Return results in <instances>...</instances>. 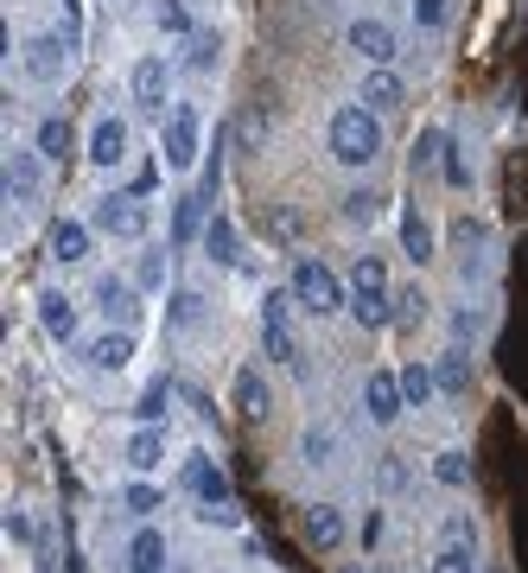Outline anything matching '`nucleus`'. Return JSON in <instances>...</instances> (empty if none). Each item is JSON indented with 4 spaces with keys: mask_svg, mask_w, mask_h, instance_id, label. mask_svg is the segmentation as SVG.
Instances as JSON below:
<instances>
[{
    "mask_svg": "<svg viewBox=\"0 0 528 573\" xmlns=\"http://www.w3.org/2000/svg\"><path fill=\"white\" fill-rule=\"evenodd\" d=\"M325 153H332V166H344V172H370L382 153H388L382 115L363 109L357 96H350V103H338V109H332V121H325Z\"/></svg>",
    "mask_w": 528,
    "mask_h": 573,
    "instance_id": "nucleus-1",
    "label": "nucleus"
},
{
    "mask_svg": "<svg viewBox=\"0 0 528 573\" xmlns=\"http://www.w3.org/2000/svg\"><path fill=\"white\" fill-rule=\"evenodd\" d=\"M287 294H293V306H300L305 319H338V312H350V280H338L319 255H293V262H287Z\"/></svg>",
    "mask_w": 528,
    "mask_h": 573,
    "instance_id": "nucleus-2",
    "label": "nucleus"
},
{
    "mask_svg": "<svg viewBox=\"0 0 528 573\" xmlns=\"http://www.w3.org/2000/svg\"><path fill=\"white\" fill-rule=\"evenodd\" d=\"M204 109L191 103V96H179L172 109H166V121H159V166L166 172H197L204 166Z\"/></svg>",
    "mask_w": 528,
    "mask_h": 573,
    "instance_id": "nucleus-3",
    "label": "nucleus"
},
{
    "mask_svg": "<svg viewBox=\"0 0 528 573\" xmlns=\"http://www.w3.org/2000/svg\"><path fill=\"white\" fill-rule=\"evenodd\" d=\"M20 71H26V83L33 89H64L76 71V26H51V33H33L26 45H20Z\"/></svg>",
    "mask_w": 528,
    "mask_h": 573,
    "instance_id": "nucleus-4",
    "label": "nucleus"
},
{
    "mask_svg": "<svg viewBox=\"0 0 528 573\" xmlns=\"http://www.w3.org/2000/svg\"><path fill=\"white\" fill-rule=\"evenodd\" d=\"M293 294L287 287H267L262 294V363H274V370H300L305 363V344L300 332H293Z\"/></svg>",
    "mask_w": 528,
    "mask_h": 573,
    "instance_id": "nucleus-5",
    "label": "nucleus"
},
{
    "mask_svg": "<svg viewBox=\"0 0 528 573\" xmlns=\"http://www.w3.org/2000/svg\"><path fill=\"white\" fill-rule=\"evenodd\" d=\"M350 319H357L363 332H388V325H395V294H388L382 255H357V262H350Z\"/></svg>",
    "mask_w": 528,
    "mask_h": 573,
    "instance_id": "nucleus-6",
    "label": "nucleus"
},
{
    "mask_svg": "<svg viewBox=\"0 0 528 573\" xmlns=\"http://www.w3.org/2000/svg\"><path fill=\"white\" fill-rule=\"evenodd\" d=\"M83 217L96 224V236H109V242H147V229H153L147 198H134V191H96Z\"/></svg>",
    "mask_w": 528,
    "mask_h": 573,
    "instance_id": "nucleus-7",
    "label": "nucleus"
},
{
    "mask_svg": "<svg viewBox=\"0 0 528 573\" xmlns=\"http://www.w3.org/2000/svg\"><path fill=\"white\" fill-rule=\"evenodd\" d=\"M172 71H179V64H172V58H159V51L134 58V71H128V103H134V115L153 121V128H159L166 109L179 103V96H172Z\"/></svg>",
    "mask_w": 528,
    "mask_h": 573,
    "instance_id": "nucleus-8",
    "label": "nucleus"
},
{
    "mask_svg": "<svg viewBox=\"0 0 528 573\" xmlns=\"http://www.w3.org/2000/svg\"><path fill=\"white\" fill-rule=\"evenodd\" d=\"M45 198H51V159H45L33 141L7 147V204H13V211H38Z\"/></svg>",
    "mask_w": 528,
    "mask_h": 573,
    "instance_id": "nucleus-9",
    "label": "nucleus"
},
{
    "mask_svg": "<svg viewBox=\"0 0 528 573\" xmlns=\"http://www.w3.org/2000/svg\"><path fill=\"white\" fill-rule=\"evenodd\" d=\"M83 159H89V172L115 179V172L134 159V128H128V115H96L89 134H83Z\"/></svg>",
    "mask_w": 528,
    "mask_h": 573,
    "instance_id": "nucleus-10",
    "label": "nucleus"
},
{
    "mask_svg": "<svg viewBox=\"0 0 528 573\" xmlns=\"http://www.w3.org/2000/svg\"><path fill=\"white\" fill-rule=\"evenodd\" d=\"M141 300H147V294H141L128 274H96V280H89V312H96L103 325H128V332H134Z\"/></svg>",
    "mask_w": 528,
    "mask_h": 573,
    "instance_id": "nucleus-11",
    "label": "nucleus"
},
{
    "mask_svg": "<svg viewBox=\"0 0 528 573\" xmlns=\"http://www.w3.org/2000/svg\"><path fill=\"white\" fill-rule=\"evenodd\" d=\"M45 255L58 267H89V255H96V224H89V217H51V224H45Z\"/></svg>",
    "mask_w": 528,
    "mask_h": 573,
    "instance_id": "nucleus-12",
    "label": "nucleus"
},
{
    "mask_svg": "<svg viewBox=\"0 0 528 573\" xmlns=\"http://www.w3.org/2000/svg\"><path fill=\"white\" fill-rule=\"evenodd\" d=\"M344 51H350V58H363V64H395V58H401V38H395L388 20L357 13V20L344 26Z\"/></svg>",
    "mask_w": 528,
    "mask_h": 573,
    "instance_id": "nucleus-13",
    "label": "nucleus"
},
{
    "mask_svg": "<svg viewBox=\"0 0 528 573\" xmlns=\"http://www.w3.org/2000/svg\"><path fill=\"white\" fill-rule=\"evenodd\" d=\"M453 249H458V280H484V274H491V224H484V217H471V211H465V217H458L453 224Z\"/></svg>",
    "mask_w": 528,
    "mask_h": 573,
    "instance_id": "nucleus-14",
    "label": "nucleus"
},
{
    "mask_svg": "<svg viewBox=\"0 0 528 573\" xmlns=\"http://www.w3.org/2000/svg\"><path fill=\"white\" fill-rule=\"evenodd\" d=\"M33 319L38 332L51 344H76V319H83V306H76V294H64V287H38L33 294Z\"/></svg>",
    "mask_w": 528,
    "mask_h": 573,
    "instance_id": "nucleus-15",
    "label": "nucleus"
},
{
    "mask_svg": "<svg viewBox=\"0 0 528 573\" xmlns=\"http://www.w3.org/2000/svg\"><path fill=\"white\" fill-rule=\"evenodd\" d=\"M357 103H363V109H376L382 121H388V115H401V109H408V76L395 71V64H370V71L357 76Z\"/></svg>",
    "mask_w": 528,
    "mask_h": 573,
    "instance_id": "nucleus-16",
    "label": "nucleus"
},
{
    "mask_svg": "<svg viewBox=\"0 0 528 573\" xmlns=\"http://www.w3.org/2000/svg\"><path fill=\"white\" fill-rule=\"evenodd\" d=\"M300 535L312 554H338L344 535H350V523H344V503H332V497H312L300 516Z\"/></svg>",
    "mask_w": 528,
    "mask_h": 573,
    "instance_id": "nucleus-17",
    "label": "nucleus"
},
{
    "mask_svg": "<svg viewBox=\"0 0 528 573\" xmlns=\"http://www.w3.org/2000/svg\"><path fill=\"white\" fill-rule=\"evenodd\" d=\"M128 363H134V332L128 325H103L96 338L83 344V370L89 377H121Z\"/></svg>",
    "mask_w": 528,
    "mask_h": 573,
    "instance_id": "nucleus-18",
    "label": "nucleus"
},
{
    "mask_svg": "<svg viewBox=\"0 0 528 573\" xmlns=\"http://www.w3.org/2000/svg\"><path fill=\"white\" fill-rule=\"evenodd\" d=\"M363 415H370V427H395V420L408 415L401 370H370V377H363Z\"/></svg>",
    "mask_w": 528,
    "mask_h": 573,
    "instance_id": "nucleus-19",
    "label": "nucleus"
},
{
    "mask_svg": "<svg viewBox=\"0 0 528 573\" xmlns=\"http://www.w3.org/2000/svg\"><path fill=\"white\" fill-rule=\"evenodd\" d=\"M121 568L128 573H172V541H166V529H159V523H141V529L128 535Z\"/></svg>",
    "mask_w": 528,
    "mask_h": 573,
    "instance_id": "nucleus-20",
    "label": "nucleus"
},
{
    "mask_svg": "<svg viewBox=\"0 0 528 573\" xmlns=\"http://www.w3.org/2000/svg\"><path fill=\"white\" fill-rule=\"evenodd\" d=\"M121 458H128V471H134V478H159V471H166V458H172L166 427H134V433H128V446H121Z\"/></svg>",
    "mask_w": 528,
    "mask_h": 573,
    "instance_id": "nucleus-21",
    "label": "nucleus"
},
{
    "mask_svg": "<svg viewBox=\"0 0 528 573\" xmlns=\"http://www.w3.org/2000/svg\"><path fill=\"white\" fill-rule=\"evenodd\" d=\"M229 395H236V415H249V420H267V415H274V382L262 377V363H236Z\"/></svg>",
    "mask_w": 528,
    "mask_h": 573,
    "instance_id": "nucleus-22",
    "label": "nucleus"
},
{
    "mask_svg": "<svg viewBox=\"0 0 528 573\" xmlns=\"http://www.w3.org/2000/svg\"><path fill=\"white\" fill-rule=\"evenodd\" d=\"M185 491L197 497V510H204V503H236V497H229V471L211 453H185Z\"/></svg>",
    "mask_w": 528,
    "mask_h": 573,
    "instance_id": "nucleus-23",
    "label": "nucleus"
},
{
    "mask_svg": "<svg viewBox=\"0 0 528 573\" xmlns=\"http://www.w3.org/2000/svg\"><path fill=\"white\" fill-rule=\"evenodd\" d=\"M433 382H440V402H465L471 395V344L433 350Z\"/></svg>",
    "mask_w": 528,
    "mask_h": 573,
    "instance_id": "nucleus-24",
    "label": "nucleus"
},
{
    "mask_svg": "<svg viewBox=\"0 0 528 573\" xmlns=\"http://www.w3.org/2000/svg\"><path fill=\"white\" fill-rule=\"evenodd\" d=\"M401 255L415 267H433L440 262V229H433V217L420 211V204H408L401 211Z\"/></svg>",
    "mask_w": 528,
    "mask_h": 573,
    "instance_id": "nucleus-25",
    "label": "nucleus"
},
{
    "mask_svg": "<svg viewBox=\"0 0 528 573\" xmlns=\"http://www.w3.org/2000/svg\"><path fill=\"white\" fill-rule=\"evenodd\" d=\"M211 198L191 186L185 198H172V249H191V242H204V224H211Z\"/></svg>",
    "mask_w": 528,
    "mask_h": 573,
    "instance_id": "nucleus-26",
    "label": "nucleus"
},
{
    "mask_svg": "<svg viewBox=\"0 0 528 573\" xmlns=\"http://www.w3.org/2000/svg\"><path fill=\"white\" fill-rule=\"evenodd\" d=\"M185 51H179V71L185 76H217L224 71V33L217 26H197L191 38H179Z\"/></svg>",
    "mask_w": 528,
    "mask_h": 573,
    "instance_id": "nucleus-27",
    "label": "nucleus"
},
{
    "mask_svg": "<svg viewBox=\"0 0 528 573\" xmlns=\"http://www.w3.org/2000/svg\"><path fill=\"white\" fill-rule=\"evenodd\" d=\"M204 262L242 267V229H236L229 211H211V224H204Z\"/></svg>",
    "mask_w": 528,
    "mask_h": 573,
    "instance_id": "nucleus-28",
    "label": "nucleus"
},
{
    "mask_svg": "<svg viewBox=\"0 0 528 573\" xmlns=\"http://www.w3.org/2000/svg\"><path fill=\"white\" fill-rule=\"evenodd\" d=\"M128 280H134L147 300H153V294H166V287H172V242H166V249H159V242H147V249L134 255V274H128Z\"/></svg>",
    "mask_w": 528,
    "mask_h": 573,
    "instance_id": "nucleus-29",
    "label": "nucleus"
},
{
    "mask_svg": "<svg viewBox=\"0 0 528 573\" xmlns=\"http://www.w3.org/2000/svg\"><path fill=\"white\" fill-rule=\"evenodd\" d=\"M33 147L45 153L51 166H64V159H71V153H76V134H71V121H64V115H38V121H33Z\"/></svg>",
    "mask_w": 528,
    "mask_h": 573,
    "instance_id": "nucleus-30",
    "label": "nucleus"
},
{
    "mask_svg": "<svg viewBox=\"0 0 528 573\" xmlns=\"http://www.w3.org/2000/svg\"><path fill=\"white\" fill-rule=\"evenodd\" d=\"M401 395H408V415L440 402V382H433V357H408L401 363Z\"/></svg>",
    "mask_w": 528,
    "mask_h": 573,
    "instance_id": "nucleus-31",
    "label": "nucleus"
},
{
    "mask_svg": "<svg viewBox=\"0 0 528 573\" xmlns=\"http://www.w3.org/2000/svg\"><path fill=\"white\" fill-rule=\"evenodd\" d=\"M338 217H344L350 229H376V224H382V191H376V186H350V191L338 198Z\"/></svg>",
    "mask_w": 528,
    "mask_h": 573,
    "instance_id": "nucleus-32",
    "label": "nucleus"
},
{
    "mask_svg": "<svg viewBox=\"0 0 528 573\" xmlns=\"http://www.w3.org/2000/svg\"><path fill=\"white\" fill-rule=\"evenodd\" d=\"M427 478H433L440 491H465V485H471V453H465V446H440L433 465H427Z\"/></svg>",
    "mask_w": 528,
    "mask_h": 573,
    "instance_id": "nucleus-33",
    "label": "nucleus"
},
{
    "mask_svg": "<svg viewBox=\"0 0 528 573\" xmlns=\"http://www.w3.org/2000/svg\"><path fill=\"white\" fill-rule=\"evenodd\" d=\"M128 415H134V427H166V415H172V382H166V377L147 382V389L134 395V408H128Z\"/></svg>",
    "mask_w": 528,
    "mask_h": 573,
    "instance_id": "nucleus-34",
    "label": "nucleus"
},
{
    "mask_svg": "<svg viewBox=\"0 0 528 573\" xmlns=\"http://www.w3.org/2000/svg\"><path fill=\"white\" fill-rule=\"evenodd\" d=\"M300 458L312 465V471H332V465H338V427H325V420L305 427L300 433Z\"/></svg>",
    "mask_w": 528,
    "mask_h": 573,
    "instance_id": "nucleus-35",
    "label": "nucleus"
},
{
    "mask_svg": "<svg viewBox=\"0 0 528 573\" xmlns=\"http://www.w3.org/2000/svg\"><path fill=\"white\" fill-rule=\"evenodd\" d=\"M446 141H453V128H446V121H427V128L415 134V153H408V166H415V172H433V166L446 159Z\"/></svg>",
    "mask_w": 528,
    "mask_h": 573,
    "instance_id": "nucleus-36",
    "label": "nucleus"
},
{
    "mask_svg": "<svg viewBox=\"0 0 528 573\" xmlns=\"http://www.w3.org/2000/svg\"><path fill=\"white\" fill-rule=\"evenodd\" d=\"M121 510H128V516H134V523H153V516H159V510H166V491H159V485H153V478H134V485H128V491H121Z\"/></svg>",
    "mask_w": 528,
    "mask_h": 573,
    "instance_id": "nucleus-37",
    "label": "nucleus"
},
{
    "mask_svg": "<svg viewBox=\"0 0 528 573\" xmlns=\"http://www.w3.org/2000/svg\"><path fill=\"white\" fill-rule=\"evenodd\" d=\"M153 26L166 38H191L197 33V13H191V0H153Z\"/></svg>",
    "mask_w": 528,
    "mask_h": 573,
    "instance_id": "nucleus-38",
    "label": "nucleus"
},
{
    "mask_svg": "<svg viewBox=\"0 0 528 573\" xmlns=\"http://www.w3.org/2000/svg\"><path fill=\"white\" fill-rule=\"evenodd\" d=\"M204 319V294L197 287H172V300H166V332H191Z\"/></svg>",
    "mask_w": 528,
    "mask_h": 573,
    "instance_id": "nucleus-39",
    "label": "nucleus"
},
{
    "mask_svg": "<svg viewBox=\"0 0 528 573\" xmlns=\"http://www.w3.org/2000/svg\"><path fill=\"white\" fill-rule=\"evenodd\" d=\"M427 573H484V568H478V548H471V541H440Z\"/></svg>",
    "mask_w": 528,
    "mask_h": 573,
    "instance_id": "nucleus-40",
    "label": "nucleus"
},
{
    "mask_svg": "<svg viewBox=\"0 0 528 573\" xmlns=\"http://www.w3.org/2000/svg\"><path fill=\"white\" fill-rule=\"evenodd\" d=\"M427 306H433V294L420 287V280H408V287H395V325H427Z\"/></svg>",
    "mask_w": 528,
    "mask_h": 573,
    "instance_id": "nucleus-41",
    "label": "nucleus"
},
{
    "mask_svg": "<svg viewBox=\"0 0 528 573\" xmlns=\"http://www.w3.org/2000/svg\"><path fill=\"white\" fill-rule=\"evenodd\" d=\"M440 179L453 191H471L478 186V166H471V153H465V141H446V159H440Z\"/></svg>",
    "mask_w": 528,
    "mask_h": 573,
    "instance_id": "nucleus-42",
    "label": "nucleus"
},
{
    "mask_svg": "<svg viewBox=\"0 0 528 573\" xmlns=\"http://www.w3.org/2000/svg\"><path fill=\"white\" fill-rule=\"evenodd\" d=\"M229 141H236V153H262L267 147V115L262 109H242V115H236V128H229Z\"/></svg>",
    "mask_w": 528,
    "mask_h": 573,
    "instance_id": "nucleus-43",
    "label": "nucleus"
},
{
    "mask_svg": "<svg viewBox=\"0 0 528 573\" xmlns=\"http://www.w3.org/2000/svg\"><path fill=\"white\" fill-rule=\"evenodd\" d=\"M484 325H491V319H484L478 306H458L453 319H446V332H453V344H478V338H484Z\"/></svg>",
    "mask_w": 528,
    "mask_h": 573,
    "instance_id": "nucleus-44",
    "label": "nucleus"
},
{
    "mask_svg": "<svg viewBox=\"0 0 528 573\" xmlns=\"http://www.w3.org/2000/svg\"><path fill=\"white\" fill-rule=\"evenodd\" d=\"M408 13H415L420 33H440V26L453 20V0H408Z\"/></svg>",
    "mask_w": 528,
    "mask_h": 573,
    "instance_id": "nucleus-45",
    "label": "nucleus"
},
{
    "mask_svg": "<svg viewBox=\"0 0 528 573\" xmlns=\"http://www.w3.org/2000/svg\"><path fill=\"white\" fill-rule=\"evenodd\" d=\"M197 523H204V529H242V510H236V503H204Z\"/></svg>",
    "mask_w": 528,
    "mask_h": 573,
    "instance_id": "nucleus-46",
    "label": "nucleus"
},
{
    "mask_svg": "<svg viewBox=\"0 0 528 573\" xmlns=\"http://www.w3.org/2000/svg\"><path fill=\"white\" fill-rule=\"evenodd\" d=\"M440 541H471V548H478V516H465V510H453V516L440 523Z\"/></svg>",
    "mask_w": 528,
    "mask_h": 573,
    "instance_id": "nucleus-47",
    "label": "nucleus"
},
{
    "mask_svg": "<svg viewBox=\"0 0 528 573\" xmlns=\"http://www.w3.org/2000/svg\"><path fill=\"white\" fill-rule=\"evenodd\" d=\"M7 541H20V548H33V541H38L33 516H26V503H13V510H7Z\"/></svg>",
    "mask_w": 528,
    "mask_h": 573,
    "instance_id": "nucleus-48",
    "label": "nucleus"
},
{
    "mask_svg": "<svg viewBox=\"0 0 528 573\" xmlns=\"http://www.w3.org/2000/svg\"><path fill=\"white\" fill-rule=\"evenodd\" d=\"M382 491H401V485H408V465H401V453H382Z\"/></svg>",
    "mask_w": 528,
    "mask_h": 573,
    "instance_id": "nucleus-49",
    "label": "nucleus"
},
{
    "mask_svg": "<svg viewBox=\"0 0 528 573\" xmlns=\"http://www.w3.org/2000/svg\"><path fill=\"white\" fill-rule=\"evenodd\" d=\"M185 408H191L197 420H217V402H211L204 389H185Z\"/></svg>",
    "mask_w": 528,
    "mask_h": 573,
    "instance_id": "nucleus-50",
    "label": "nucleus"
},
{
    "mask_svg": "<svg viewBox=\"0 0 528 573\" xmlns=\"http://www.w3.org/2000/svg\"><path fill=\"white\" fill-rule=\"evenodd\" d=\"M153 186H159V166H153V159H147V166H134V186H128V191H134V198H147Z\"/></svg>",
    "mask_w": 528,
    "mask_h": 573,
    "instance_id": "nucleus-51",
    "label": "nucleus"
},
{
    "mask_svg": "<svg viewBox=\"0 0 528 573\" xmlns=\"http://www.w3.org/2000/svg\"><path fill=\"white\" fill-rule=\"evenodd\" d=\"M376 535H382V510H370L363 516V548H376Z\"/></svg>",
    "mask_w": 528,
    "mask_h": 573,
    "instance_id": "nucleus-52",
    "label": "nucleus"
},
{
    "mask_svg": "<svg viewBox=\"0 0 528 573\" xmlns=\"http://www.w3.org/2000/svg\"><path fill=\"white\" fill-rule=\"evenodd\" d=\"M338 573H376V568H363V561H344V568Z\"/></svg>",
    "mask_w": 528,
    "mask_h": 573,
    "instance_id": "nucleus-53",
    "label": "nucleus"
},
{
    "mask_svg": "<svg viewBox=\"0 0 528 573\" xmlns=\"http://www.w3.org/2000/svg\"><path fill=\"white\" fill-rule=\"evenodd\" d=\"M64 13H71V26H76V13H83V0H64Z\"/></svg>",
    "mask_w": 528,
    "mask_h": 573,
    "instance_id": "nucleus-54",
    "label": "nucleus"
},
{
    "mask_svg": "<svg viewBox=\"0 0 528 573\" xmlns=\"http://www.w3.org/2000/svg\"><path fill=\"white\" fill-rule=\"evenodd\" d=\"M376 573H395V568H376Z\"/></svg>",
    "mask_w": 528,
    "mask_h": 573,
    "instance_id": "nucleus-55",
    "label": "nucleus"
},
{
    "mask_svg": "<svg viewBox=\"0 0 528 573\" xmlns=\"http://www.w3.org/2000/svg\"><path fill=\"white\" fill-rule=\"evenodd\" d=\"M172 573H191V568H172Z\"/></svg>",
    "mask_w": 528,
    "mask_h": 573,
    "instance_id": "nucleus-56",
    "label": "nucleus"
},
{
    "mask_svg": "<svg viewBox=\"0 0 528 573\" xmlns=\"http://www.w3.org/2000/svg\"><path fill=\"white\" fill-rule=\"evenodd\" d=\"M491 573H503V568H491Z\"/></svg>",
    "mask_w": 528,
    "mask_h": 573,
    "instance_id": "nucleus-57",
    "label": "nucleus"
}]
</instances>
